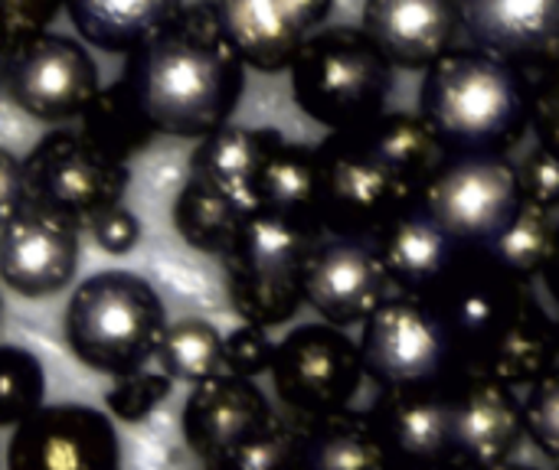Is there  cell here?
Returning <instances> with one entry per match:
<instances>
[{"instance_id":"6","label":"cell","mask_w":559,"mask_h":470,"mask_svg":"<svg viewBox=\"0 0 559 470\" xmlns=\"http://www.w3.org/2000/svg\"><path fill=\"white\" fill-rule=\"evenodd\" d=\"M324 229L252 209L223 255L233 311L255 327H282L305 304V265Z\"/></svg>"},{"instance_id":"36","label":"cell","mask_w":559,"mask_h":470,"mask_svg":"<svg viewBox=\"0 0 559 470\" xmlns=\"http://www.w3.org/2000/svg\"><path fill=\"white\" fill-rule=\"evenodd\" d=\"M521 193L527 203L540 209H559V154L537 144L521 164H518Z\"/></svg>"},{"instance_id":"24","label":"cell","mask_w":559,"mask_h":470,"mask_svg":"<svg viewBox=\"0 0 559 470\" xmlns=\"http://www.w3.org/2000/svg\"><path fill=\"white\" fill-rule=\"evenodd\" d=\"M301 422V470H393L373 415L341 409Z\"/></svg>"},{"instance_id":"29","label":"cell","mask_w":559,"mask_h":470,"mask_svg":"<svg viewBox=\"0 0 559 470\" xmlns=\"http://www.w3.org/2000/svg\"><path fill=\"white\" fill-rule=\"evenodd\" d=\"M82 134L118 160H131L154 141V128L121 82L98 88L82 111Z\"/></svg>"},{"instance_id":"17","label":"cell","mask_w":559,"mask_h":470,"mask_svg":"<svg viewBox=\"0 0 559 470\" xmlns=\"http://www.w3.org/2000/svg\"><path fill=\"white\" fill-rule=\"evenodd\" d=\"M216 7L246 65L285 72L301 46L324 29L334 0H216Z\"/></svg>"},{"instance_id":"19","label":"cell","mask_w":559,"mask_h":470,"mask_svg":"<svg viewBox=\"0 0 559 470\" xmlns=\"http://www.w3.org/2000/svg\"><path fill=\"white\" fill-rule=\"evenodd\" d=\"M272 415L275 412L265 393L252 379L223 373L193 386L183 402L180 429L187 448L203 468H210L233 448H239L249 435H255L262 425H269Z\"/></svg>"},{"instance_id":"8","label":"cell","mask_w":559,"mask_h":470,"mask_svg":"<svg viewBox=\"0 0 559 470\" xmlns=\"http://www.w3.org/2000/svg\"><path fill=\"white\" fill-rule=\"evenodd\" d=\"M524 203L518 164L508 157H445L419 206L452 236L465 255H485Z\"/></svg>"},{"instance_id":"18","label":"cell","mask_w":559,"mask_h":470,"mask_svg":"<svg viewBox=\"0 0 559 470\" xmlns=\"http://www.w3.org/2000/svg\"><path fill=\"white\" fill-rule=\"evenodd\" d=\"M360 29L393 69L426 72L465 33L462 0H367Z\"/></svg>"},{"instance_id":"10","label":"cell","mask_w":559,"mask_h":470,"mask_svg":"<svg viewBox=\"0 0 559 470\" xmlns=\"http://www.w3.org/2000/svg\"><path fill=\"white\" fill-rule=\"evenodd\" d=\"M272 386L295 419H324L350 409L364 383L357 340L331 324H305L275 344Z\"/></svg>"},{"instance_id":"33","label":"cell","mask_w":559,"mask_h":470,"mask_svg":"<svg viewBox=\"0 0 559 470\" xmlns=\"http://www.w3.org/2000/svg\"><path fill=\"white\" fill-rule=\"evenodd\" d=\"M46 396V373L36 353L0 344V429H16Z\"/></svg>"},{"instance_id":"21","label":"cell","mask_w":559,"mask_h":470,"mask_svg":"<svg viewBox=\"0 0 559 470\" xmlns=\"http://www.w3.org/2000/svg\"><path fill=\"white\" fill-rule=\"evenodd\" d=\"M373 242L396 291L403 294H429L465 258L452 236L419 203L406 206L396 219H390Z\"/></svg>"},{"instance_id":"7","label":"cell","mask_w":559,"mask_h":470,"mask_svg":"<svg viewBox=\"0 0 559 470\" xmlns=\"http://www.w3.org/2000/svg\"><path fill=\"white\" fill-rule=\"evenodd\" d=\"M360 327L364 373L380 393H436L459 379L452 340L426 294L396 291Z\"/></svg>"},{"instance_id":"34","label":"cell","mask_w":559,"mask_h":470,"mask_svg":"<svg viewBox=\"0 0 559 470\" xmlns=\"http://www.w3.org/2000/svg\"><path fill=\"white\" fill-rule=\"evenodd\" d=\"M170 389H174V379L164 370H157V373L138 370L131 376L115 379V386L105 396V406L121 422H144L170 396Z\"/></svg>"},{"instance_id":"16","label":"cell","mask_w":559,"mask_h":470,"mask_svg":"<svg viewBox=\"0 0 559 470\" xmlns=\"http://www.w3.org/2000/svg\"><path fill=\"white\" fill-rule=\"evenodd\" d=\"M452 461L462 470H488L511 461L527 438L524 402L514 386L485 376H459L449 386Z\"/></svg>"},{"instance_id":"41","label":"cell","mask_w":559,"mask_h":470,"mask_svg":"<svg viewBox=\"0 0 559 470\" xmlns=\"http://www.w3.org/2000/svg\"><path fill=\"white\" fill-rule=\"evenodd\" d=\"M23 206H29L26 167L13 150L0 147V226H7Z\"/></svg>"},{"instance_id":"15","label":"cell","mask_w":559,"mask_h":470,"mask_svg":"<svg viewBox=\"0 0 559 470\" xmlns=\"http://www.w3.org/2000/svg\"><path fill=\"white\" fill-rule=\"evenodd\" d=\"M82 222L46 209L23 206L0 226V281L20 298H52L66 291L79 272Z\"/></svg>"},{"instance_id":"43","label":"cell","mask_w":559,"mask_h":470,"mask_svg":"<svg viewBox=\"0 0 559 470\" xmlns=\"http://www.w3.org/2000/svg\"><path fill=\"white\" fill-rule=\"evenodd\" d=\"M13 56V39H10V29L0 16V82H3V72H7V62Z\"/></svg>"},{"instance_id":"38","label":"cell","mask_w":559,"mask_h":470,"mask_svg":"<svg viewBox=\"0 0 559 470\" xmlns=\"http://www.w3.org/2000/svg\"><path fill=\"white\" fill-rule=\"evenodd\" d=\"M85 229L92 232L95 245H98L102 252H108V255H128V252L138 245V239H141V222H138V216H134L131 209H124L121 203H118V206H108V209H102V213H95V216L85 222Z\"/></svg>"},{"instance_id":"12","label":"cell","mask_w":559,"mask_h":470,"mask_svg":"<svg viewBox=\"0 0 559 470\" xmlns=\"http://www.w3.org/2000/svg\"><path fill=\"white\" fill-rule=\"evenodd\" d=\"M3 85L20 111L46 124L82 118L102 88L98 65L85 46L49 29L13 49Z\"/></svg>"},{"instance_id":"46","label":"cell","mask_w":559,"mask_h":470,"mask_svg":"<svg viewBox=\"0 0 559 470\" xmlns=\"http://www.w3.org/2000/svg\"><path fill=\"white\" fill-rule=\"evenodd\" d=\"M0 321H3V298H0Z\"/></svg>"},{"instance_id":"1","label":"cell","mask_w":559,"mask_h":470,"mask_svg":"<svg viewBox=\"0 0 559 470\" xmlns=\"http://www.w3.org/2000/svg\"><path fill=\"white\" fill-rule=\"evenodd\" d=\"M157 134L206 137L229 124L246 92V62L236 52L216 0H193L144 46L128 52L118 79Z\"/></svg>"},{"instance_id":"37","label":"cell","mask_w":559,"mask_h":470,"mask_svg":"<svg viewBox=\"0 0 559 470\" xmlns=\"http://www.w3.org/2000/svg\"><path fill=\"white\" fill-rule=\"evenodd\" d=\"M272 357H275V344L269 340L265 327L242 324L226 337V370L233 376L255 379L272 370Z\"/></svg>"},{"instance_id":"27","label":"cell","mask_w":559,"mask_h":470,"mask_svg":"<svg viewBox=\"0 0 559 470\" xmlns=\"http://www.w3.org/2000/svg\"><path fill=\"white\" fill-rule=\"evenodd\" d=\"M364 144L403 180V186L419 200L439 164L449 157L432 134V128L423 121V115L409 111H383L373 124L357 131Z\"/></svg>"},{"instance_id":"23","label":"cell","mask_w":559,"mask_h":470,"mask_svg":"<svg viewBox=\"0 0 559 470\" xmlns=\"http://www.w3.org/2000/svg\"><path fill=\"white\" fill-rule=\"evenodd\" d=\"M278 128H242V124H223L213 134L200 137V144L190 154V177L255 206V177L265 164V157L282 144Z\"/></svg>"},{"instance_id":"25","label":"cell","mask_w":559,"mask_h":470,"mask_svg":"<svg viewBox=\"0 0 559 470\" xmlns=\"http://www.w3.org/2000/svg\"><path fill=\"white\" fill-rule=\"evenodd\" d=\"M180 10L183 0H66L75 33L102 52H134Z\"/></svg>"},{"instance_id":"11","label":"cell","mask_w":559,"mask_h":470,"mask_svg":"<svg viewBox=\"0 0 559 470\" xmlns=\"http://www.w3.org/2000/svg\"><path fill=\"white\" fill-rule=\"evenodd\" d=\"M29 203L56 209L75 222L118 206L131 186L128 160L105 154L82 131H52L26 157Z\"/></svg>"},{"instance_id":"30","label":"cell","mask_w":559,"mask_h":470,"mask_svg":"<svg viewBox=\"0 0 559 470\" xmlns=\"http://www.w3.org/2000/svg\"><path fill=\"white\" fill-rule=\"evenodd\" d=\"M157 363L174 383H206L213 376L229 373L226 370V337L200 317H183L167 324L160 347H157Z\"/></svg>"},{"instance_id":"13","label":"cell","mask_w":559,"mask_h":470,"mask_svg":"<svg viewBox=\"0 0 559 470\" xmlns=\"http://www.w3.org/2000/svg\"><path fill=\"white\" fill-rule=\"evenodd\" d=\"M7 470H121V442L111 419L92 406H39L13 429Z\"/></svg>"},{"instance_id":"42","label":"cell","mask_w":559,"mask_h":470,"mask_svg":"<svg viewBox=\"0 0 559 470\" xmlns=\"http://www.w3.org/2000/svg\"><path fill=\"white\" fill-rule=\"evenodd\" d=\"M544 285L550 288V294L557 298L559 304V226H557V236H554V249H550V258H547V265H544Z\"/></svg>"},{"instance_id":"35","label":"cell","mask_w":559,"mask_h":470,"mask_svg":"<svg viewBox=\"0 0 559 470\" xmlns=\"http://www.w3.org/2000/svg\"><path fill=\"white\" fill-rule=\"evenodd\" d=\"M524 429L534 448L559 468V366L531 383L524 399Z\"/></svg>"},{"instance_id":"44","label":"cell","mask_w":559,"mask_h":470,"mask_svg":"<svg viewBox=\"0 0 559 470\" xmlns=\"http://www.w3.org/2000/svg\"><path fill=\"white\" fill-rule=\"evenodd\" d=\"M393 470H462L459 465L445 461V465H419V468H393Z\"/></svg>"},{"instance_id":"40","label":"cell","mask_w":559,"mask_h":470,"mask_svg":"<svg viewBox=\"0 0 559 470\" xmlns=\"http://www.w3.org/2000/svg\"><path fill=\"white\" fill-rule=\"evenodd\" d=\"M537 144L559 154V59L540 69L534 79V121H531Z\"/></svg>"},{"instance_id":"22","label":"cell","mask_w":559,"mask_h":470,"mask_svg":"<svg viewBox=\"0 0 559 470\" xmlns=\"http://www.w3.org/2000/svg\"><path fill=\"white\" fill-rule=\"evenodd\" d=\"M370 415H373L377 432L393 458V468H419V465L452 461L449 389L383 393Z\"/></svg>"},{"instance_id":"32","label":"cell","mask_w":559,"mask_h":470,"mask_svg":"<svg viewBox=\"0 0 559 470\" xmlns=\"http://www.w3.org/2000/svg\"><path fill=\"white\" fill-rule=\"evenodd\" d=\"M203 470H301V422L272 415L269 425Z\"/></svg>"},{"instance_id":"45","label":"cell","mask_w":559,"mask_h":470,"mask_svg":"<svg viewBox=\"0 0 559 470\" xmlns=\"http://www.w3.org/2000/svg\"><path fill=\"white\" fill-rule=\"evenodd\" d=\"M488 470H537V468H527V465H511V461H504V465H498V468H488Z\"/></svg>"},{"instance_id":"14","label":"cell","mask_w":559,"mask_h":470,"mask_svg":"<svg viewBox=\"0 0 559 470\" xmlns=\"http://www.w3.org/2000/svg\"><path fill=\"white\" fill-rule=\"evenodd\" d=\"M396 294V285L370 239L321 236L305 265V304L331 327H360L380 304Z\"/></svg>"},{"instance_id":"20","label":"cell","mask_w":559,"mask_h":470,"mask_svg":"<svg viewBox=\"0 0 559 470\" xmlns=\"http://www.w3.org/2000/svg\"><path fill=\"white\" fill-rule=\"evenodd\" d=\"M462 23L475 49L524 72L559 59V0H462Z\"/></svg>"},{"instance_id":"5","label":"cell","mask_w":559,"mask_h":470,"mask_svg":"<svg viewBox=\"0 0 559 470\" xmlns=\"http://www.w3.org/2000/svg\"><path fill=\"white\" fill-rule=\"evenodd\" d=\"M295 105L328 131H364L393 92V65L360 26L318 29L292 62Z\"/></svg>"},{"instance_id":"28","label":"cell","mask_w":559,"mask_h":470,"mask_svg":"<svg viewBox=\"0 0 559 470\" xmlns=\"http://www.w3.org/2000/svg\"><path fill=\"white\" fill-rule=\"evenodd\" d=\"M252 209L255 206L239 203V200L187 177L183 190L174 200V229L180 232V239L190 249L223 258Z\"/></svg>"},{"instance_id":"3","label":"cell","mask_w":559,"mask_h":470,"mask_svg":"<svg viewBox=\"0 0 559 470\" xmlns=\"http://www.w3.org/2000/svg\"><path fill=\"white\" fill-rule=\"evenodd\" d=\"M419 115L449 157H508L531 131L534 79L475 46H455L426 69Z\"/></svg>"},{"instance_id":"39","label":"cell","mask_w":559,"mask_h":470,"mask_svg":"<svg viewBox=\"0 0 559 470\" xmlns=\"http://www.w3.org/2000/svg\"><path fill=\"white\" fill-rule=\"evenodd\" d=\"M62 7H66V0H0V16L10 29L13 49L39 33H46Z\"/></svg>"},{"instance_id":"26","label":"cell","mask_w":559,"mask_h":470,"mask_svg":"<svg viewBox=\"0 0 559 470\" xmlns=\"http://www.w3.org/2000/svg\"><path fill=\"white\" fill-rule=\"evenodd\" d=\"M255 206L321 229V160L318 147L282 141L255 177Z\"/></svg>"},{"instance_id":"31","label":"cell","mask_w":559,"mask_h":470,"mask_svg":"<svg viewBox=\"0 0 559 470\" xmlns=\"http://www.w3.org/2000/svg\"><path fill=\"white\" fill-rule=\"evenodd\" d=\"M554 236H557V226H554L550 209H540L524 200L511 226L498 236V242L485 255L495 258L511 275L534 281L537 275H544V265L554 249Z\"/></svg>"},{"instance_id":"9","label":"cell","mask_w":559,"mask_h":470,"mask_svg":"<svg viewBox=\"0 0 559 470\" xmlns=\"http://www.w3.org/2000/svg\"><path fill=\"white\" fill-rule=\"evenodd\" d=\"M321 229L328 236L377 239L390 219L419 203L357 131H331L318 144Z\"/></svg>"},{"instance_id":"2","label":"cell","mask_w":559,"mask_h":470,"mask_svg":"<svg viewBox=\"0 0 559 470\" xmlns=\"http://www.w3.org/2000/svg\"><path fill=\"white\" fill-rule=\"evenodd\" d=\"M426 298L445 324L459 376L531 386L557 366V317L544 311L531 281L495 258L465 255Z\"/></svg>"},{"instance_id":"4","label":"cell","mask_w":559,"mask_h":470,"mask_svg":"<svg viewBox=\"0 0 559 470\" xmlns=\"http://www.w3.org/2000/svg\"><path fill=\"white\" fill-rule=\"evenodd\" d=\"M66 344L75 360L111 379L144 370L167 330V311L151 281L111 268L85 278L66 304Z\"/></svg>"}]
</instances>
